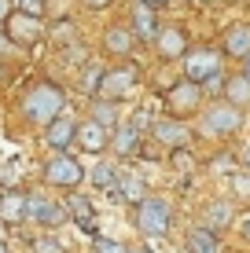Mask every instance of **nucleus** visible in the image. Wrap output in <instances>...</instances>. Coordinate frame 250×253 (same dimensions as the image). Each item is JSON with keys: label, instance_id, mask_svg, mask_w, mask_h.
I'll return each mask as SVG.
<instances>
[{"label": "nucleus", "instance_id": "1", "mask_svg": "<svg viewBox=\"0 0 250 253\" xmlns=\"http://www.w3.org/2000/svg\"><path fill=\"white\" fill-rule=\"evenodd\" d=\"M66 110V95L55 81H33L26 84V92L19 95V114L26 125H41L45 128L51 118H59Z\"/></svg>", "mask_w": 250, "mask_h": 253}, {"label": "nucleus", "instance_id": "2", "mask_svg": "<svg viewBox=\"0 0 250 253\" xmlns=\"http://www.w3.org/2000/svg\"><path fill=\"white\" fill-rule=\"evenodd\" d=\"M239 128H243V110L225 103V99L199 110V136H206V139H228Z\"/></svg>", "mask_w": 250, "mask_h": 253}, {"label": "nucleus", "instance_id": "3", "mask_svg": "<svg viewBox=\"0 0 250 253\" xmlns=\"http://www.w3.org/2000/svg\"><path fill=\"white\" fill-rule=\"evenodd\" d=\"M136 84H140V66H136V59H118V66L103 70L96 95L100 99H110V103H122ZM96 95H92V99H96Z\"/></svg>", "mask_w": 250, "mask_h": 253}, {"label": "nucleus", "instance_id": "4", "mask_svg": "<svg viewBox=\"0 0 250 253\" xmlns=\"http://www.w3.org/2000/svg\"><path fill=\"white\" fill-rule=\"evenodd\" d=\"M180 70H184L188 81L202 84V88H213V84H221L225 77H221V51L213 48H188L184 55H180Z\"/></svg>", "mask_w": 250, "mask_h": 253}, {"label": "nucleus", "instance_id": "5", "mask_svg": "<svg viewBox=\"0 0 250 253\" xmlns=\"http://www.w3.org/2000/svg\"><path fill=\"white\" fill-rule=\"evenodd\" d=\"M136 213H133V224H136V231L140 235H148V239H162L169 228H173V209H169L166 198H144V202H136L133 206Z\"/></svg>", "mask_w": 250, "mask_h": 253}, {"label": "nucleus", "instance_id": "6", "mask_svg": "<svg viewBox=\"0 0 250 253\" xmlns=\"http://www.w3.org/2000/svg\"><path fill=\"white\" fill-rule=\"evenodd\" d=\"M81 180H85V169H81V162H77L70 151L51 154V158L45 162V184L48 187H55V191H77Z\"/></svg>", "mask_w": 250, "mask_h": 253}, {"label": "nucleus", "instance_id": "7", "mask_svg": "<svg viewBox=\"0 0 250 253\" xmlns=\"http://www.w3.org/2000/svg\"><path fill=\"white\" fill-rule=\"evenodd\" d=\"M4 30H7V37H11V44L22 48V51L37 48L41 41L48 37L45 22H41L37 15H26V11H11V15H7V22H4Z\"/></svg>", "mask_w": 250, "mask_h": 253}, {"label": "nucleus", "instance_id": "8", "mask_svg": "<svg viewBox=\"0 0 250 253\" xmlns=\"http://www.w3.org/2000/svg\"><path fill=\"white\" fill-rule=\"evenodd\" d=\"M166 110H169V118H192L195 110L202 107V84H195V81H188V77H180V81L173 84V88L166 92Z\"/></svg>", "mask_w": 250, "mask_h": 253}, {"label": "nucleus", "instance_id": "9", "mask_svg": "<svg viewBox=\"0 0 250 253\" xmlns=\"http://www.w3.org/2000/svg\"><path fill=\"white\" fill-rule=\"evenodd\" d=\"M26 220L41 224V228H59V224L66 220V209L33 191V195H26Z\"/></svg>", "mask_w": 250, "mask_h": 253}, {"label": "nucleus", "instance_id": "10", "mask_svg": "<svg viewBox=\"0 0 250 253\" xmlns=\"http://www.w3.org/2000/svg\"><path fill=\"white\" fill-rule=\"evenodd\" d=\"M77 125H81V121H77V118H70V114L63 110L59 118H51L48 125H45V143H48L55 154L70 151V147L77 143Z\"/></svg>", "mask_w": 250, "mask_h": 253}, {"label": "nucleus", "instance_id": "11", "mask_svg": "<svg viewBox=\"0 0 250 253\" xmlns=\"http://www.w3.org/2000/svg\"><path fill=\"white\" fill-rule=\"evenodd\" d=\"M136 44H140V41H136V33H133L129 22H110L107 30H103V51L114 55V59H133Z\"/></svg>", "mask_w": 250, "mask_h": 253}, {"label": "nucleus", "instance_id": "12", "mask_svg": "<svg viewBox=\"0 0 250 253\" xmlns=\"http://www.w3.org/2000/svg\"><path fill=\"white\" fill-rule=\"evenodd\" d=\"M151 48H154V55H158V59L173 63V59H180V55L188 51V33L180 30V26H158Z\"/></svg>", "mask_w": 250, "mask_h": 253}, {"label": "nucleus", "instance_id": "13", "mask_svg": "<svg viewBox=\"0 0 250 253\" xmlns=\"http://www.w3.org/2000/svg\"><path fill=\"white\" fill-rule=\"evenodd\" d=\"M221 51L236 63H243L250 55V22H232L225 33H221Z\"/></svg>", "mask_w": 250, "mask_h": 253}, {"label": "nucleus", "instance_id": "14", "mask_svg": "<svg viewBox=\"0 0 250 253\" xmlns=\"http://www.w3.org/2000/svg\"><path fill=\"white\" fill-rule=\"evenodd\" d=\"M77 147H81L85 154H103V151H110V128H103V125H96V121H81L77 125Z\"/></svg>", "mask_w": 250, "mask_h": 253}, {"label": "nucleus", "instance_id": "15", "mask_svg": "<svg viewBox=\"0 0 250 253\" xmlns=\"http://www.w3.org/2000/svg\"><path fill=\"white\" fill-rule=\"evenodd\" d=\"M129 26H133V33H136L140 44H151L154 33H158V15H154V7H148L144 0H136L133 11H129Z\"/></svg>", "mask_w": 250, "mask_h": 253}, {"label": "nucleus", "instance_id": "16", "mask_svg": "<svg viewBox=\"0 0 250 253\" xmlns=\"http://www.w3.org/2000/svg\"><path fill=\"white\" fill-rule=\"evenodd\" d=\"M148 132L154 136V143H162V147H184L188 143V125L180 118H158V121H151Z\"/></svg>", "mask_w": 250, "mask_h": 253}, {"label": "nucleus", "instance_id": "17", "mask_svg": "<svg viewBox=\"0 0 250 253\" xmlns=\"http://www.w3.org/2000/svg\"><path fill=\"white\" fill-rule=\"evenodd\" d=\"M221 95H225V103L239 110H250V77L239 70V74H228L225 81H221Z\"/></svg>", "mask_w": 250, "mask_h": 253}, {"label": "nucleus", "instance_id": "18", "mask_svg": "<svg viewBox=\"0 0 250 253\" xmlns=\"http://www.w3.org/2000/svg\"><path fill=\"white\" fill-rule=\"evenodd\" d=\"M140 128L133 125H114L110 128V151L118 154V158H133V154H140Z\"/></svg>", "mask_w": 250, "mask_h": 253}, {"label": "nucleus", "instance_id": "19", "mask_svg": "<svg viewBox=\"0 0 250 253\" xmlns=\"http://www.w3.org/2000/svg\"><path fill=\"white\" fill-rule=\"evenodd\" d=\"M26 220V191L7 187L0 191V224H22Z\"/></svg>", "mask_w": 250, "mask_h": 253}, {"label": "nucleus", "instance_id": "20", "mask_svg": "<svg viewBox=\"0 0 250 253\" xmlns=\"http://www.w3.org/2000/svg\"><path fill=\"white\" fill-rule=\"evenodd\" d=\"M63 209H66V216H70L77 228L96 231V224H92V202H89L85 195H77V191H66V202H63Z\"/></svg>", "mask_w": 250, "mask_h": 253}, {"label": "nucleus", "instance_id": "21", "mask_svg": "<svg viewBox=\"0 0 250 253\" xmlns=\"http://www.w3.org/2000/svg\"><path fill=\"white\" fill-rule=\"evenodd\" d=\"M114 195L122 198V202L136 206V202H144V198H148V184H144V176H136V172H118Z\"/></svg>", "mask_w": 250, "mask_h": 253}, {"label": "nucleus", "instance_id": "22", "mask_svg": "<svg viewBox=\"0 0 250 253\" xmlns=\"http://www.w3.org/2000/svg\"><path fill=\"white\" fill-rule=\"evenodd\" d=\"M202 228H210V231H221V228H228L232 220H236V213H232V202H225V198H213V202H206L202 209Z\"/></svg>", "mask_w": 250, "mask_h": 253}, {"label": "nucleus", "instance_id": "23", "mask_svg": "<svg viewBox=\"0 0 250 253\" xmlns=\"http://www.w3.org/2000/svg\"><path fill=\"white\" fill-rule=\"evenodd\" d=\"M188 253H221V239H217V231H210V228H195L192 235H188Z\"/></svg>", "mask_w": 250, "mask_h": 253}, {"label": "nucleus", "instance_id": "24", "mask_svg": "<svg viewBox=\"0 0 250 253\" xmlns=\"http://www.w3.org/2000/svg\"><path fill=\"white\" fill-rule=\"evenodd\" d=\"M89 118L96 121V125H103V128H114L118 125V103H110V99H92L89 103Z\"/></svg>", "mask_w": 250, "mask_h": 253}, {"label": "nucleus", "instance_id": "25", "mask_svg": "<svg viewBox=\"0 0 250 253\" xmlns=\"http://www.w3.org/2000/svg\"><path fill=\"white\" fill-rule=\"evenodd\" d=\"M92 184H96V191H114L118 187V169L110 162H96V169H92Z\"/></svg>", "mask_w": 250, "mask_h": 253}, {"label": "nucleus", "instance_id": "26", "mask_svg": "<svg viewBox=\"0 0 250 253\" xmlns=\"http://www.w3.org/2000/svg\"><path fill=\"white\" fill-rule=\"evenodd\" d=\"M103 70L107 66H100V63H85V70H81V92L89 95H96V88H100V77H103Z\"/></svg>", "mask_w": 250, "mask_h": 253}, {"label": "nucleus", "instance_id": "27", "mask_svg": "<svg viewBox=\"0 0 250 253\" xmlns=\"http://www.w3.org/2000/svg\"><path fill=\"white\" fill-rule=\"evenodd\" d=\"M30 253H66V246L59 239H51V235H45V239H33Z\"/></svg>", "mask_w": 250, "mask_h": 253}, {"label": "nucleus", "instance_id": "28", "mask_svg": "<svg viewBox=\"0 0 250 253\" xmlns=\"http://www.w3.org/2000/svg\"><path fill=\"white\" fill-rule=\"evenodd\" d=\"M92 253H129V246L118 242V239H96L92 242Z\"/></svg>", "mask_w": 250, "mask_h": 253}, {"label": "nucleus", "instance_id": "29", "mask_svg": "<svg viewBox=\"0 0 250 253\" xmlns=\"http://www.w3.org/2000/svg\"><path fill=\"white\" fill-rule=\"evenodd\" d=\"M45 7H48V0H15V11L37 15V19H45Z\"/></svg>", "mask_w": 250, "mask_h": 253}, {"label": "nucleus", "instance_id": "30", "mask_svg": "<svg viewBox=\"0 0 250 253\" xmlns=\"http://www.w3.org/2000/svg\"><path fill=\"white\" fill-rule=\"evenodd\" d=\"M232 191H236V198H250V169L232 176Z\"/></svg>", "mask_w": 250, "mask_h": 253}, {"label": "nucleus", "instance_id": "31", "mask_svg": "<svg viewBox=\"0 0 250 253\" xmlns=\"http://www.w3.org/2000/svg\"><path fill=\"white\" fill-rule=\"evenodd\" d=\"M110 4H114V0H81V7H85V11H107Z\"/></svg>", "mask_w": 250, "mask_h": 253}, {"label": "nucleus", "instance_id": "32", "mask_svg": "<svg viewBox=\"0 0 250 253\" xmlns=\"http://www.w3.org/2000/svg\"><path fill=\"white\" fill-rule=\"evenodd\" d=\"M7 51H15V44H11V37H7L4 22H0V55H7Z\"/></svg>", "mask_w": 250, "mask_h": 253}, {"label": "nucleus", "instance_id": "33", "mask_svg": "<svg viewBox=\"0 0 250 253\" xmlns=\"http://www.w3.org/2000/svg\"><path fill=\"white\" fill-rule=\"evenodd\" d=\"M11 11H15V0H0V22H7Z\"/></svg>", "mask_w": 250, "mask_h": 253}, {"label": "nucleus", "instance_id": "34", "mask_svg": "<svg viewBox=\"0 0 250 253\" xmlns=\"http://www.w3.org/2000/svg\"><path fill=\"white\" fill-rule=\"evenodd\" d=\"M239 239L250 246V216H243V224H239Z\"/></svg>", "mask_w": 250, "mask_h": 253}, {"label": "nucleus", "instance_id": "35", "mask_svg": "<svg viewBox=\"0 0 250 253\" xmlns=\"http://www.w3.org/2000/svg\"><path fill=\"white\" fill-rule=\"evenodd\" d=\"M239 162H243V165H247V169H250V143L243 147V151H239Z\"/></svg>", "mask_w": 250, "mask_h": 253}, {"label": "nucleus", "instance_id": "36", "mask_svg": "<svg viewBox=\"0 0 250 253\" xmlns=\"http://www.w3.org/2000/svg\"><path fill=\"white\" fill-rule=\"evenodd\" d=\"M144 4H148V7H154V11H158V7H166L169 0H144Z\"/></svg>", "mask_w": 250, "mask_h": 253}, {"label": "nucleus", "instance_id": "37", "mask_svg": "<svg viewBox=\"0 0 250 253\" xmlns=\"http://www.w3.org/2000/svg\"><path fill=\"white\" fill-rule=\"evenodd\" d=\"M4 77H7V70H4V55H0V81H4Z\"/></svg>", "mask_w": 250, "mask_h": 253}, {"label": "nucleus", "instance_id": "38", "mask_svg": "<svg viewBox=\"0 0 250 253\" xmlns=\"http://www.w3.org/2000/svg\"><path fill=\"white\" fill-rule=\"evenodd\" d=\"M243 74H247V77H250V55H247V59H243Z\"/></svg>", "mask_w": 250, "mask_h": 253}, {"label": "nucleus", "instance_id": "39", "mask_svg": "<svg viewBox=\"0 0 250 253\" xmlns=\"http://www.w3.org/2000/svg\"><path fill=\"white\" fill-rule=\"evenodd\" d=\"M0 253H7V246H4V242H0Z\"/></svg>", "mask_w": 250, "mask_h": 253}, {"label": "nucleus", "instance_id": "40", "mask_svg": "<svg viewBox=\"0 0 250 253\" xmlns=\"http://www.w3.org/2000/svg\"><path fill=\"white\" fill-rule=\"evenodd\" d=\"M228 4H243V0H228Z\"/></svg>", "mask_w": 250, "mask_h": 253}]
</instances>
